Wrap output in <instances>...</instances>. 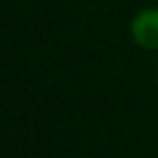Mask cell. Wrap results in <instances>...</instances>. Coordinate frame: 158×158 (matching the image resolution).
<instances>
[{
    "label": "cell",
    "mask_w": 158,
    "mask_h": 158,
    "mask_svg": "<svg viewBox=\"0 0 158 158\" xmlns=\"http://www.w3.org/2000/svg\"><path fill=\"white\" fill-rule=\"evenodd\" d=\"M133 40L146 49H158V7H148L138 12L131 22Z\"/></svg>",
    "instance_id": "cell-1"
}]
</instances>
